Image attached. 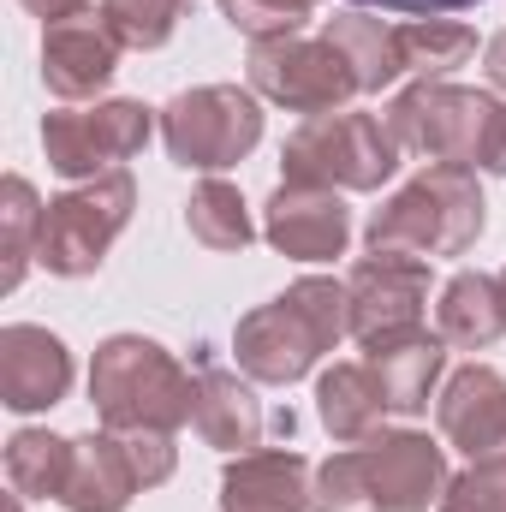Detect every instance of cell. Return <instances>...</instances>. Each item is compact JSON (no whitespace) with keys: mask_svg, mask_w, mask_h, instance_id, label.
Masks as SVG:
<instances>
[{"mask_svg":"<svg viewBox=\"0 0 506 512\" xmlns=\"http://www.w3.org/2000/svg\"><path fill=\"white\" fill-rule=\"evenodd\" d=\"M346 334H352L346 280L304 274V280H292L280 298H268V304H256L251 316H239L233 352H239V370H245L251 382L292 387V382H304Z\"/></svg>","mask_w":506,"mask_h":512,"instance_id":"obj_1","label":"cell"},{"mask_svg":"<svg viewBox=\"0 0 506 512\" xmlns=\"http://www.w3.org/2000/svg\"><path fill=\"white\" fill-rule=\"evenodd\" d=\"M191 429H197L209 447H221V453H251L256 441H262V429H268L251 376L197 358V405H191Z\"/></svg>","mask_w":506,"mask_h":512,"instance_id":"obj_17","label":"cell"},{"mask_svg":"<svg viewBox=\"0 0 506 512\" xmlns=\"http://www.w3.org/2000/svg\"><path fill=\"white\" fill-rule=\"evenodd\" d=\"M501 286H506V268H501Z\"/></svg>","mask_w":506,"mask_h":512,"instance_id":"obj_36","label":"cell"},{"mask_svg":"<svg viewBox=\"0 0 506 512\" xmlns=\"http://www.w3.org/2000/svg\"><path fill=\"white\" fill-rule=\"evenodd\" d=\"M137 489L143 483H137V471H131V459L114 429L72 435V471H66V489H60V507L66 512H126Z\"/></svg>","mask_w":506,"mask_h":512,"instance_id":"obj_19","label":"cell"},{"mask_svg":"<svg viewBox=\"0 0 506 512\" xmlns=\"http://www.w3.org/2000/svg\"><path fill=\"white\" fill-rule=\"evenodd\" d=\"M501 102L489 90H465L447 78H417L387 102V131L405 155H423L429 167H483L489 131Z\"/></svg>","mask_w":506,"mask_h":512,"instance_id":"obj_4","label":"cell"},{"mask_svg":"<svg viewBox=\"0 0 506 512\" xmlns=\"http://www.w3.org/2000/svg\"><path fill=\"white\" fill-rule=\"evenodd\" d=\"M131 209H137V179L126 167L60 191L48 203V215H42V251H36V262L48 274H60V280L96 274L102 256L114 251V239L131 227Z\"/></svg>","mask_w":506,"mask_h":512,"instance_id":"obj_7","label":"cell"},{"mask_svg":"<svg viewBox=\"0 0 506 512\" xmlns=\"http://www.w3.org/2000/svg\"><path fill=\"white\" fill-rule=\"evenodd\" d=\"M346 298H352V340L381 346L399 340L411 328H423V304H429V262L417 256H364L346 274Z\"/></svg>","mask_w":506,"mask_h":512,"instance_id":"obj_10","label":"cell"},{"mask_svg":"<svg viewBox=\"0 0 506 512\" xmlns=\"http://www.w3.org/2000/svg\"><path fill=\"white\" fill-rule=\"evenodd\" d=\"M262 239L292 262H334L352 239V209L328 185H298L280 179V191L262 209Z\"/></svg>","mask_w":506,"mask_h":512,"instance_id":"obj_11","label":"cell"},{"mask_svg":"<svg viewBox=\"0 0 506 512\" xmlns=\"http://www.w3.org/2000/svg\"><path fill=\"white\" fill-rule=\"evenodd\" d=\"M66 471H72V441L66 435L18 429L6 441V483H12V495H24V501H60Z\"/></svg>","mask_w":506,"mask_h":512,"instance_id":"obj_24","label":"cell"},{"mask_svg":"<svg viewBox=\"0 0 506 512\" xmlns=\"http://www.w3.org/2000/svg\"><path fill=\"white\" fill-rule=\"evenodd\" d=\"M364 352H370V370H376V382H381L387 411H399V417L429 411L435 387L447 376V340H441V334L411 328V334L381 340V346H364Z\"/></svg>","mask_w":506,"mask_h":512,"instance_id":"obj_18","label":"cell"},{"mask_svg":"<svg viewBox=\"0 0 506 512\" xmlns=\"http://www.w3.org/2000/svg\"><path fill=\"white\" fill-rule=\"evenodd\" d=\"M24 12H36L42 24H66V18H84L90 12V0H18Z\"/></svg>","mask_w":506,"mask_h":512,"instance_id":"obj_33","label":"cell"},{"mask_svg":"<svg viewBox=\"0 0 506 512\" xmlns=\"http://www.w3.org/2000/svg\"><path fill=\"white\" fill-rule=\"evenodd\" d=\"M155 126H161L155 108H143L131 96L96 102V108H60L42 120V155L60 179H102L120 161L143 155Z\"/></svg>","mask_w":506,"mask_h":512,"instance_id":"obj_9","label":"cell"},{"mask_svg":"<svg viewBox=\"0 0 506 512\" xmlns=\"http://www.w3.org/2000/svg\"><path fill=\"white\" fill-rule=\"evenodd\" d=\"M352 6H381V12H411V18H441V12H465L483 0H352Z\"/></svg>","mask_w":506,"mask_h":512,"instance_id":"obj_32","label":"cell"},{"mask_svg":"<svg viewBox=\"0 0 506 512\" xmlns=\"http://www.w3.org/2000/svg\"><path fill=\"white\" fill-rule=\"evenodd\" d=\"M120 72V42L108 36L102 18H66V24H42V84L60 102H90L114 84Z\"/></svg>","mask_w":506,"mask_h":512,"instance_id":"obj_15","label":"cell"},{"mask_svg":"<svg viewBox=\"0 0 506 512\" xmlns=\"http://www.w3.org/2000/svg\"><path fill=\"white\" fill-rule=\"evenodd\" d=\"M322 36L346 54V66H352V78H358L364 96H376V90H387V84L405 78L399 24H387V18H376V12H340V18H328Z\"/></svg>","mask_w":506,"mask_h":512,"instance_id":"obj_22","label":"cell"},{"mask_svg":"<svg viewBox=\"0 0 506 512\" xmlns=\"http://www.w3.org/2000/svg\"><path fill=\"white\" fill-rule=\"evenodd\" d=\"M316 417L334 441H376L381 417H387V399H381V382L370 364H334L322 370L316 382Z\"/></svg>","mask_w":506,"mask_h":512,"instance_id":"obj_21","label":"cell"},{"mask_svg":"<svg viewBox=\"0 0 506 512\" xmlns=\"http://www.w3.org/2000/svg\"><path fill=\"white\" fill-rule=\"evenodd\" d=\"M120 447H126V459L143 489H155V483H167L179 471V447H173L167 429H120Z\"/></svg>","mask_w":506,"mask_h":512,"instance_id":"obj_31","label":"cell"},{"mask_svg":"<svg viewBox=\"0 0 506 512\" xmlns=\"http://www.w3.org/2000/svg\"><path fill=\"white\" fill-rule=\"evenodd\" d=\"M399 143L387 120L376 114H310L286 137L280 173L298 185H328V191H381L399 173Z\"/></svg>","mask_w":506,"mask_h":512,"instance_id":"obj_5","label":"cell"},{"mask_svg":"<svg viewBox=\"0 0 506 512\" xmlns=\"http://www.w3.org/2000/svg\"><path fill=\"white\" fill-rule=\"evenodd\" d=\"M310 512H381L376 507V489H370L364 447H346V453H334V459H322V465H316Z\"/></svg>","mask_w":506,"mask_h":512,"instance_id":"obj_28","label":"cell"},{"mask_svg":"<svg viewBox=\"0 0 506 512\" xmlns=\"http://www.w3.org/2000/svg\"><path fill=\"white\" fill-rule=\"evenodd\" d=\"M161 143L185 173H227L262 143V102L239 84H197L161 108Z\"/></svg>","mask_w":506,"mask_h":512,"instance_id":"obj_6","label":"cell"},{"mask_svg":"<svg viewBox=\"0 0 506 512\" xmlns=\"http://www.w3.org/2000/svg\"><path fill=\"white\" fill-rule=\"evenodd\" d=\"M399 54H405V72L447 78L477 54V30H465L453 18H411V24H399Z\"/></svg>","mask_w":506,"mask_h":512,"instance_id":"obj_26","label":"cell"},{"mask_svg":"<svg viewBox=\"0 0 506 512\" xmlns=\"http://www.w3.org/2000/svg\"><path fill=\"white\" fill-rule=\"evenodd\" d=\"M489 227V203L477 185V167H423L411 185H399L364 227V245L376 256H465Z\"/></svg>","mask_w":506,"mask_h":512,"instance_id":"obj_2","label":"cell"},{"mask_svg":"<svg viewBox=\"0 0 506 512\" xmlns=\"http://www.w3.org/2000/svg\"><path fill=\"white\" fill-rule=\"evenodd\" d=\"M435 512H506V453L501 459H471V471H459L447 483Z\"/></svg>","mask_w":506,"mask_h":512,"instance_id":"obj_30","label":"cell"},{"mask_svg":"<svg viewBox=\"0 0 506 512\" xmlns=\"http://www.w3.org/2000/svg\"><path fill=\"white\" fill-rule=\"evenodd\" d=\"M179 18H185V0H102L108 36L120 48H137V54L167 48L173 30H179Z\"/></svg>","mask_w":506,"mask_h":512,"instance_id":"obj_27","label":"cell"},{"mask_svg":"<svg viewBox=\"0 0 506 512\" xmlns=\"http://www.w3.org/2000/svg\"><path fill=\"white\" fill-rule=\"evenodd\" d=\"M245 72H251L256 96H268L274 108L304 114V120H310V114H340L352 96H364L358 78H352V66H346V54H340L328 36H274V42H251Z\"/></svg>","mask_w":506,"mask_h":512,"instance_id":"obj_8","label":"cell"},{"mask_svg":"<svg viewBox=\"0 0 506 512\" xmlns=\"http://www.w3.org/2000/svg\"><path fill=\"white\" fill-rule=\"evenodd\" d=\"M483 72H489L495 90H506V30L501 36H489V48H483Z\"/></svg>","mask_w":506,"mask_h":512,"instance_id":"obj_35","label":"cell"},{"mask_svg":"<svg viewBox=\"0 0 506 512\" xmlns=\"http://www.w3.org/2000/svg\"><path fill=\"white\" fill-rule=\"evenodd\" d=\"M310 459L292 447L233 453L221 471V512H310Z\"/></svg>","mask_w":506,"mask_h":512,"instance_id":"obj_16","label":"cell"},{"mask_svg":"<svg viewBox=\"0 0 506 512\" xmlns=\"http://www.w3.org/2000/svg\"><path fill=\"white\" fill-rule=\"evenodd\" d=\"M42 215H48V203L36 197V185H30L24 173H6V185H0V256H6L0 286H6V292L24 286L30 262L42 251Z\"/></svg>","mask_w":506,"mask_h":512,"instance_id":"obj_25","label":"cell"},{"mask_svg":"<svg viewBox=\"0 0 506 512\" xmlns=\"http://www.w3.org/2000/svg\"><path fill=\"white\" fill-rule=\"evenodd\" d=\"M364 465H370V489L381 512H429L447 495V447H435L417 429H381L376 441H364Z\"/></svg>","mask_w":506,"mask_h":512,"instance_id":"obj_12","label":"cell"},{"mask_svg":"<svg viewBox=\"0 0 506 512\" xmlns=\"http://www.w3.org/2000/svg\"><path fill=\"white\" fill-rule=\"evenodd\" d=\"M483 173H501V179H506V102H501V114H495L489 149H483Z\"/></svg>","mask_w":506,"mask_h":512,"instance_id":"obj_34","label":"cell"},{"mask_svg":"<svg viewBox=\"0 0 506 512\" xmlns=\"http://www.w3.org/2000/svg\"><path fill=\"white\" fill-rule=\"evenodd\" d=\"M185 233L215 256L245 251V245L256 239V227H251V209H245L239 185H227V179L209 173V179L191 191V203H185Z\"/></svg>","mask_w":506,"mask_h":512,"instance_id":"obj_23","label":"cell"},{"mask_svg":"<svg viewBox=\"0 0 506 512\" xmlns=\"http://www.w3.org/2000/svg\"><path fill=\"white\" fill-rule=\"evenodd\" d=\"M435 334H441L447 346H459V352H489L495 340H506V286H501V274L459 268V274L441 286Z\"/></svg>","mask_w":506,"mask_h":512,"instance_id":"obj_20","label":"cell"},{"mask_svg":"<svg viewBox=\"0 0 506 512\" xmlns=\"http://www.w3.org/2000/svg\"><path fill=\"white\" fill-rule=\"evenodd\" d=\"M435 423L447 447L471 459H501L506 453V376L495 364H465L435 393Z\"/></svg>","mask_w":506,"mask_h":512,"instance_id":"obj_14","label":"cell"},{"mask_svg":"<svg viewBox=\"0 0 506 512\" xmlns=\"http://www.w3.org/2000/svg\"><path fill=\"white\" fill-rule=\"evenodd\" d=\"M322 0H221V18L251 36V42H274V36H298V24H310Z\"/></svg>","mask_w":506,"mask_h":512,"instance_id":"obj_29","label":"cell"},{"mask_svg":"<svg viewBox=\"0 0 506 512\" xmlns=\"http://www.w3.org/2000/svg\"><path fill=\"white\" fill-rule=\"evenodd\" d=\"M72 393V352L42 322H6L0 328V405L30 417Z\"/></svg>","mask_w":506,"mask_h":512,"instance_id":"obj_13","label":"cell"},{"mask_svg":"<svg viewBox=\"0 0 506 512\" xmlns=\"http://www.w3.org/2000/svg\"><path fill=\"white\" fill-rule=\"evenodd\" d=\"M90 399L102 429H179L197 405V370H185L149 334H108L90 364Z\"/></svg>","mask_w":506,"mask_h":512,"instance_id":"obj_3","label":"cell"}]
</instances>
